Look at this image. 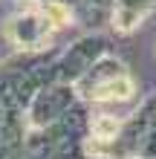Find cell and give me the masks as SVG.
Instances as JSON below:
<instances>
[{
    "label": "cell",
    "mask_w": 156,
    "mask_h": 159,
    "mask_svg": "<svg viewBox=\"0 0 156 159\" xmlns=\"http://www.w3.org/2000/svg\"><path fill=\"white\" fill-rule=\"evenodd\" d=\"M133 93H136V84H133L130 78L118 75V78H113V81H107V84H98L90 96H93L96 101H130Z\"/></svg>",
    "instance_id": "1"
},
{
    "label": "cell",
    "mask_w": 156,
    "mask_h": 159,
    "mask_svg": "<svg viewBox=\"0 0 156 159\" xmlns=\"http://www.w3.org/2000/svg\"><path fill=\"white\" fill-rule=\"evenodd\" d=\"M118 130H122V121L116 116H98L93 121V136L101 139V142H110V139L118 136Z\"/></svg>",
    "instance_id": "2"
},
{
    "label": "cell",
    "mask_w": 156,
    "mask_h": 159,
    "mask_svg": "<svg viewBox=\"0 0 156 159\" xmlns=\"http://www.w3.org/2000/svg\"><path fill=\"white\" fill-rule=\"evenodd\" d=\"M113 20H116V29L130 32V29H136V26L142 23V12H139V9H118Z\"/></svg>",
    "instance_id": "3"
},
{
    "label": "cell",
    "mask_w": 156,
    "mask_h": 159,
    "mask_svg": "<svg viewBox=\"0 0 156 159\" xmlns=\"http://www.w3.org/2000/svg\"><path fill=\"white\" fill-rule=\"evenodd\" d=\"M43 20L52 26H67L69 23V9L61 3H47L43 6Z\"/></svg>",
    "instance_id": "4"
}]
</instances>
